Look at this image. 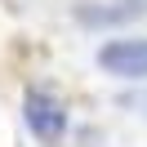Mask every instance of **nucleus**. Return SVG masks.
I'll use <instances>...</instances> for the list:
<instances>
[{
  "instance_id": "f257e3e1",
  "label": "nucleus",
  "mask_w": 147,
  "mask_h": 147,
  "mask_svg": "<svg viewBox=\"0 0 147 147\" xmlns=\"http://www.w3.org/2000/svg\"><path fill=\"white\" fill-rule=\"evenodd\" d=\"M22 116H27V129L40 138V143H58L63 129H67L63 102H58L54 94H45V89H27V98H22Z\"/></svg>"
},
{
  "instance_id": "f03ea898",
  "label": "nucleus",
  "mask_w": 147,
  "mask_h": 147,
  "mask_svg": "<svg viewBox=\"0 0 147 147\" xmlns=\"http://www.w3.org/2000/svg\"><path fill=\"white\" fill-rule=\"evenodd\" d=\"M98 67L125 80H143L147 76V40H107L98 49Z\"/></svg>"
},
{
  "instance_id": "7ed1b4c3",
  "label": "nucleus",
  "mask_w": 147,
  "mask_h": 147,
  "mask_svg": "<svg viewBox=\"0 0 147 147\" xmlns=\"http://www.w3.org/2000/svg\"><path fill=\"white\" fill-rule=\"evenodd\" d=\"M138 9H147V0H120V9H111V13H85V22H120V18H129V13H138Z\"/></svg>"
}]
</instances>
